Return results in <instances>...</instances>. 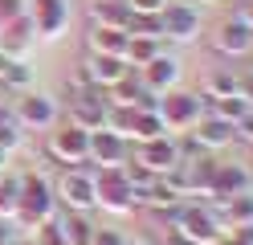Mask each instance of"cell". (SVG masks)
<instances>
[{"label":"cell","mask_w":253,"mask_h":245,"mask_svg":"<svg viewBox=\"0 0 253 245\" xmlns=\"http://www.w3.org/2000/svg\"><path fill=\"white\" fill-rule=\"evenodd\" d=\"M57 212H61V208H57V196H53V184H49V180H41L37 172L21 176V204H17L12 225H21V229H29V233H33L37 225L53 221Z\"/></svg>","instance_id":"cell-1"},{"label":"cell","mask_w":253,"mask_h":245,"mask_svg":"<svg viewBox=\"0 0 253 245\" xmlns=\"http://www.w3.org/2000/svg\"><path fill=\"white\" fill-rule=\"evenodd\" d=\"M94 208L110 212V217L135 212V188L123 168H94Z\"/></svg>","instance_id":"cell-2"},{"label":"cell","mask_w":253,"mask_h":245,"mask_svg":"<svg viewBox=\"0 0 253 245\" xmlns=\"http://www.w3.org/2000/svg\"><path fill=\"white\" fill-rule=\"evenodd\" d=\"M53 196L66 212H94V163L61 168V176L53 180Z\"/></svg>","instance_id":"cell-3"},{"label":"cell","mask_w":253,"mask_h":245,"mask_svg":"<svg viewBox=\"0 0 253 245\" xmlns=\"http://www.w3.org/2000/svg\"><path fill=\"white\" fill-rule=\"evenodd\" d=\"M45 155H49L53 163H61V168L90 163V131L61 119L53 131H45Z\"/></svg>","instance_id":"cell-4"},{"label":"cell","mask_w":253,"mask_h":245,"mask_svg":"<svg viewBox=\"0 0 253 245\" xmlns=\"http://www.w3.org/2000/svg\"><path fill=\"white\" fill-rule=\"evenodd\" d=\"M160 119H164V131L168 135H188L200 119H204V106H200V94H192V90H168V94H160Z\"/></svg>","instance_id":"cell-5"},{"label":"cell","mask_w":253,"mask_h":245,"mask_svg":"<svg viewBox=\"0 0 253 245\" xmlns=\"http://www.w3.org/2000/svg\"><path fill=\"white\" fill-rule=\"evenodd\" d=\"M106 110H110V98L106 90H90L74 78V94H70V106H66V123L82 127V131H102L106 127Z\"/></svg>","instance_id":"cell-6"},{"label":"cell","mask_w":253,"mask_h":245,"mask_svg":"<svg viewBox=\"0 0 253 245\" xmlns=\"http://www.w3.org/2000/svg\"><path fill=\"white\" fill-rule=\"evenodd\" d=\"M8 114L21 123V131H53V127L61 123L57 98H53V94H41V90H25Z\"/></svg>","instance_id":"cell-7"},{"label":"cell","mask_w":253,"mask_h":245,"mask_svg":"<svg viewBox=\"0 0 253 245\" xmlns=\"http://www.w3.org/2000/svg\"><path fill=\"white\" fill-rule=\"evenodd\" d=\"M160 29H164V41L168 45H192L200 41V8L188 4V0H168V8L160 12Z\"/></svg>","instance_id":"cell-8"},{"label":"cell","mask_w":253,"mask_h":245,"mask_svg":"<svg viewBox=\"0 0 253 245\" xmlns=\"http://www.w3.org/2000/svg\"><path fill=\"white\" fill-rule=\"evenodd\" d=\"M180 233L192 241V245H220V241H225V225H220V217H216L212 204L188 200L184 204V217H180Z\"/></svg>","instance_id":"cell-9"},{"label":"cell","mask_w":253,"mask_h":245,"mask_svg":"<svg viewBox=\"0 0 253 245\" xmlns=\"http://www.w3.org/2000/svg\"><path fill=\"white\" fill-rule=\"evenodd\" d=\"M25 16L37 41H61L70 29V0H29Z\"/></svg>","instance_id":"cell-10"},{"label":"cell","mask_w":253,"mask_h":245,"mask_svg":"<svg viewBox=\"0 0 253 245\" xmlns=\"http://www.w3.org/2000/svg\"><path fill=\"white\" fill-rule=\"evenodd\" d=\"M131 159L139 163V168H147L151 176H168V172L180 163V147H176V135H160V139L135 143V147H131Z\"/></svg>","instance_id":"cell-11"},{"label":"cell","mask_w":253,"mask_h":245,"mask_svg":"<svg viewBox=\"0 0 253 245\" xmlns=\"http://www.w3.org/2000/svg\"><path fill=\"white\" fill-rule=\"evenodd\" d=\"M212 49H216L220 57H229V61L249 57L253 53V29L233 12V16H225V21L212 29Z\"/></svg>","instance_id":"cell-12"},{"label":"cell","mask_w":253,"mask_h":245,"mask_svg":"<svg viewBox=\"0 0 253 245\" xmlns=\"http://www.w3.org/2000/svg\"><path fill=\"white\" fill-rule=\"evenodd\" d=\"M126 74H131V65L123 57H102V53H86V61L78 65V82L90 86V90H110Z\"/></svg>","instance_id":"cell-13"},{"label":"cell","mask_w":253,"mask_h":245,"mask_svg":"<svg viewBox=\"0 0 253 245\" xmlns=\"http://www.w3.org/2000/svg\"><path fill=\"white\" fill-rule=\"evenodd\" d=\"M241 192H253V168L249 163H220L216 159V176H212V204L229 200V196H241Z\"/></svg>","instance_id":"cell-14"},{"label":"cell","mask_w":253,"mask_h":245,"mask_svg":"<svg viewBox=\"0 0 253 245\" xmlns=\"http://www.w3.org/2000/svg\"><path fill=\"white\" fill-rule=\"evenodd\" d=\"M131 159V143L115 131H90V163L94 168H123Z\"/></svg>","instance_id":"cell-15"},{"label":"cell","mask_w":253,"mask_h":245,"mask_svg":"<svg viewBox=\"0 0 253 245\" xmlns=\"http://www.w3.org/2000/svg\"><path fill=\"white\" fill-rule=\"evenodd\" d=\"M180 78H184V61H180L176 53H168V49H164V53L155 57L151 65H143V70H139V82H143L147 90H155V94L176 90Z\"/></svg>","instance_id":"cell-16"},{"label":"cell","mask_w":253,"mask_h":245,"mask_svg":"<svg viewBox=\"0 0 253 245\" xmlns=\"http://www.w3.org/2000/svg\"><path fill=\"white\" fill-rule=\"evenodd\" d=\"M192 139L204 147V151H225V147H233V123L216 119V114H204V119L192 127Z\"/></svg>","instance_id":"cell-17"},{"label":"cell","mask_w":253,"mask_h":245,"mask_svg":"<svg viewBox=\"0 0 253 245\" xmlns=\"http://www.w3.org/2000/svg\"><path fill=\"white\" fill-rule=\"evenodd\" d=\"M33 45H37V37H33V25H29V16H17L12 25H4V29H0V49H4L8 57L25 61Z\"/></svg>","instance_id":"cell-18"},{"label":"cell","mask_w":253,"mask_h":245,"mask_svg":"<svg viewBox=\"0 0 253 245\" xmlns=\"http://www.w3.org/2000/svg\"><path fill=\"white\" fill-rule=\"evenodd\" d=\"M86 53L123 57V53H126V33H123V29H106V25H90V29H86Z\"/></svg>","instance_id":"cell-19"},{"label":"cell","mask_w":253,"mask_h":245,"mask_svg":"<svg viewBox=\"0 0 253 245\" xmlns=\"http://www.w3.org/2000/svg\"><path fill=\"white\" fill-rule=\"evenodd\" d=\"M212 208H216L220 225H225V233H229V229H237V225H253V192L229 196V200H220V204H212Z\"/></svg>","instance_id":"cell-20"},{"label":"cell","mask_w":253,"mask_h":245,"mask_svg":"<svg viewBox=\"0 0 253 245\" xmlns=\"http://www.w3.org/2000/svg\"><path fill=\"white\" fill-rule=\"evenodd\" d=\"M164 49H168V41H160V37H126V53H123V61L139 74L143 65H151L155 57H160Z\"/></svg>","instance_id":"cell-21"},{"label":"cell","mask_w":253,"mask_h":245,"mask_svg":"<svg viewBox=\"0 0 253 245\" xmlns=\"http://www.w3.org/2000/svg\"><path fill=\"white\" fill-rule=\"evenodd\" d=\"M200 94H204V98H245L241 74H233V70H209V74H204Z\"/></svg>","instance_id":"cell-22"},{"label":"cell","mask_w":253,"mask_h":245,"mask_svg":"<svg viewBox=\"0 0 253 245\" xmlns=\"http://www.w3.org/2000/svg\"><path fill=\"white\" fill-rule=\"evenodd\" d=\"M126 21H131L126 0H94L90 4V25H106V29H123L126 33Z\"/></svg>","instance_id":"cell-23"},{"label":"cell","mask_w":253,"mask_h":245,"mask_svg":"<svg viewBox=\"0 0 253 245\" xmlns=\"http://www.w3.org/2000/svg\"><path fill=\"white\" fill-rule=\"evenodd\" d=\"M57 225H61V233L70 237V245H90V237H94V217L90 212H66L61 208Z\"/></svg>","instance_id":"cell-24"},{"label":"cell","mask_w":253,"mask_h":245,"mask_svg":"<svg viewBox=\"0 0 253 245\" xmlns=\"http://www.w3.org/2000/svg\"><path fill=\"white\" fill-rule=\"evenodd\" d=\"M160 135H168L164 131V119H160V110H135V119H131V147L135 143H147V139H160Z\"/></svg>","instance_id":"cell-25"},{"label":"cell","mask_w":253,"mask_h":245,"mask_svg":"<svg viewBox=\"0 0 253 245\" xmlns=\"http://www.w3.org/2000/svg\"><path fill=\"white\" fill-rule=\"evenodd\" d=\"M29 82H33V74H29V65L8 57L4 49H0V86L4 90H29Z\"/></svg>","instance_id":"cell-26"},{"label":"cell","mask_w":253,"mask_h":245,"mask_svg":"<svg viewBox=\"0 0 253 245\" xmlns=\"http://www.w3.org/2000/svg\"><path fill=\"white\" fill-rule=\"evenodd\" d=\"M21 204V176H0V217L12 221Z\"/></svg>","instance_id":"cell-27"},{"label":"cell","mask_w":253,"mask_h":245,"mask_svg":"<svg viewBox=\"0 0 253 245\" xmlns=\"http://www.w3.org/2000/svg\"><path fill=\"white\" fill-rule=\"evenodd\" d=\"M126 37H160V41H164L160 16H143V12H131V21H126Z\"/></svg>","instance_id":"cell-28"},{"label":"cell","mask_w":253,"mask_h":245,"mask_svg":"<svg viewBox=\"0 0 253 245\" xmlns=\"http://www.w3.org/2000/svg\"><path fill=\"white\" fill-rule=\"evenodd\" d=\"M25 139H29V131H21V123L8 114V119L0 123V147L12 155V151H21V147H25Z\"/></svg>","instance_id":"cell-29"},{"label":"cell","mask_w":253,"mask_h":245,"mask_svg":"<svg viewBox=\"0 0 253 245\" xmlns=\"http://www.w3.org/2000/svg\"><path fill=\"white\" fill-rule=\"evenodd\" d=\"M29 245H70V237L61 233V225H57V217H53V221H45V225L33 229V241H29Z\"/></svg>","instance_id":"cell-30"},{"label":"cell","mask_w":253,"mask_h":245,"mask_svg":"<svg viewBox=\"0 0 253 245\" xmlns=\"http://www.w3.org/2000/svg\"><path fill=\"white\" fill-rule=\"evenodd\" d=\"M184 204H188V200H176V204H164V208H155L151 217L160 221V229H180V217H184Z\"/></svg>","instance_id":"cell-31"},{"label":"cell","mask_w":253,"mask_h":245,"mask_svg":"<svg viewBox=\"0 0 253 245\" xmlns=\"http://www.w3.org/2000/svg\"><path fill=\"white\" fill-rule=\"evenodd\" d=\"M233 143H245V147H253V106L241 114V119L233 123Z\"/></svg>","instance_id":"cell-32"},{"label":"cell","mask_w":253,"mask_h":245,"mask_svg":"<svg viewBox=\"0 0 253 245\" xmlns=\"http://www.w3.org/2000/svg\"><path fill=\"white\" fill-rule=\"evenodd\" d=\"M25 8H29V0H0V29L12 25L17 16H25Z\"/></svg>","instance_id":"cell-33"},{"label":"cell","mask_w":253,"mask_h":245,"mask_svg":"<svg viewBox=\"0 0 253 245\" xmlns=\"http://www.w3.org/2000/svg\"><path fill=\"white\" fill-rule=\"evenodd\" d=\"M90 245H123V233L115 225H94V237H90Z\"/></svg>","instance_id":"cell-34"},{"label":"cell","mask_w":253,"mask_h":245,"mask_svg":"<svg viewBox=\"0 0 253 245\" xmlns=\"http://www.w3.org/2000/svg\"><path fill=\"white\" fill-rule=\"evenodd\" d=\"M126 8L131 12H143V16H160L168 8V0H126Z\"/></svg>","instance_id":"cell-35"},{"label":"cell","mask_w":253,"mask_h":245,"mask_svg":"<svg viewBox=\"0 0 253 245\" xmlns=\"http://www.w3.org/2000/svg\"><path fill=\"white\" fill-rule=\"evenodd\" d=\"M225 241H229V245H253V225H237V229H229Z\"/></svg>","instance_id":"cell-36"},{"label":"cell","mask_w":253,"mask_h":245,"mask_svg":"<svg viewBox=\"0 0 253 245\" xmlns=\"http://www.w3.org/2000/svg\"><path fill=\"white\" fill-rule=\"evenodd\" d=\"M8 241H17V225L0 217V245H8Z\"/></svg>","instance_id":"cell-37"},{"label":"cell","mask_w":253,"mask_h":245,"mask_svg":"<svg viewBox=\"0 0 253 245\" xmlns=\"http://www.w3.org/2000/svg\"><path fill=\"white\" fill-rule=\"evenodd\" d=\"M164 245H192V241H188L180 229H164Z\"/></svg>","instance_id":"cell-38"},{"label":"cell","mask_w":253,"mask_h":245,"mask_svg":"<svg viewBox=\"0 0 253 245\" xmlns=\"http://www.w3.org/2000/svg\"><path fill=\"white\" fill-rule=\"evenodd\" d=\"M123 245H151L147 237H123Z\"/></svg>","instance_id":"cell-39"},{"label":"cell","mask_w":253,"mask_h":245,"mask_svg":"<svg viewBox=\"0 0 253 245\" xmlns=\"http://www.w3.org/2000/svg\"><path fill=\"white\" fill-rule=\"evenodd\" d=\"M8 119V106H4V98H0V123H4Z\"/></svg>","instance_id":"cell-40"},{"label":"cell","mask_w":253,"mask_h":245,"mask_svg":"<svg viewBox=\"0 0 253 245\" xmlns=\"http://www.w3.org/2000/svg\"><path fill=\"white\" fill-rule=\"evenodd\" d=\"M4 163H8V151H4V147H0V168H4Z\"/></svg>","instance_id":"cell-41"},{"label":"cell","mask_w":253,"mask_h":245,"mask_svg":"<svg viewBox=\"0 0 253 245\" xmlns=\"http://www.w3.org/2000/svg\"><path fill=\"white\" fill-rule=\"evenodd\" d=\"M188 4H192V0H188ZM200 4H212V0H200Z\"/></svg>","instance_id":"cell-42"}]
</instances>
